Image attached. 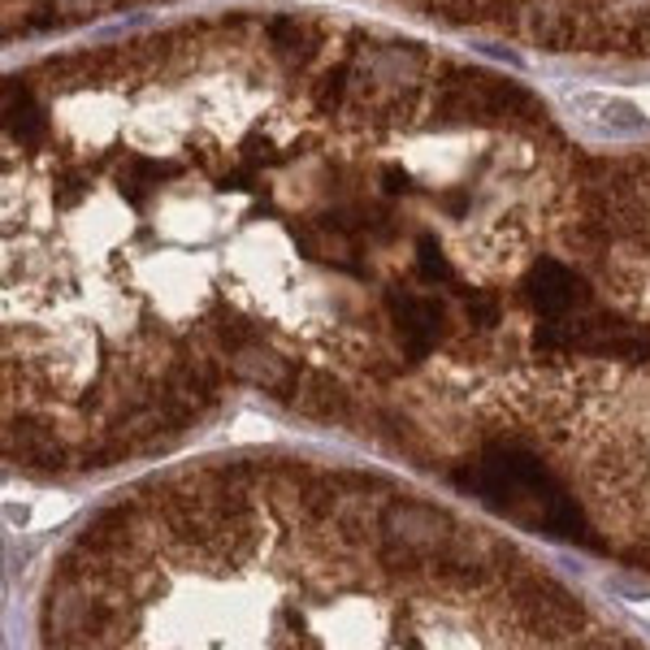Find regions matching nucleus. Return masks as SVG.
Returning <instances> with one entry per match:
<instances>
[{
    "instance_id": "nucleus-1",
    "label": "nucleus",
    "mask_w": 650,
    "mask_h": 650,
    "mask_svg": "<svg viewBox=\"0 0 650 650\" xmlns=\"http://www.w3.org/2000/svg\"><path fill=\"white\" fill-rule=\"evenodd\" d=\"M455 482L486 499L495 511H504L507 520H520V525H533V529H547V533H560V538H577L590 542V520L581 516L577 499L560 486V477L525 447H486L469 469L455 473Z\"/></svg>"
},
{
    "instance_id": "nucleus-2",
    "label": "nucleus",
    "mask_w": 650,
    "mask_h": 650,
    "mask_svg": "<svg viewBox=\"0 0 650 650\" xmlns=\"http://www.w3.org/2000/svg\"><path fill=\"white\" fill-rule=\"evenodd\" d=\"M390 321H395V339H399V356L408 361H426L447 334V308L421 295V290H395L390 295Z\"/></svg>"
},
{
    "instance_id": "nucleus-3",
    "label": "nucleus",
    "mask_w": 650,
    "mask_h": 650,
    "mask_svg": "<svg viewBox=\"0 0 650 650\" xmlns=\"http://www.w3.org/2000/svg\"><path fill=\"white\" fill-rule=\"evenodd\" d=\"M525 299H529V308H533L542 321H551V317L581 312V308L590 304V287H585V278H581L573 265H564V261H555V256H542V261L533 265L529 283H525Z\"/></svg>"
}]
</instances>
